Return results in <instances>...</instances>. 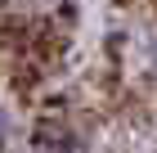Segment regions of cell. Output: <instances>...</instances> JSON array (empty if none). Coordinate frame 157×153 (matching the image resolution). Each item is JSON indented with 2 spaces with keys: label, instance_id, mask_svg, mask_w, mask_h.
I'll list each match as a JSON object with an SVG mask.
<instances>
[{
  "label": "cell",
  "instance_id": "1",
  "mask_svg": "<svg viewBox=\"0 0 157 153\" xmlns=\"http://www.w3.org/2000/svg\"><path fill=\"white\" fill-rule=\"evenodd\" d=\"M9 140V117H5V108H0V144Z\"/></svg>",
  "mask_w": 157,
  "mask_h": 153
}]
</instances>
